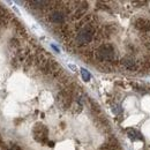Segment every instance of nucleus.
Instances as JSON below:
<instances>
[{
	"mask_svg": "<svg viewBox=\"0 0 150 150\" xmlns=\"http://www.w3.org/2000/svg\"><path fill=\"white\" fill-rule=\"evenodd\" d=\"M33 134H34V139L39 142V143H42V144H44V143H46L47 142V139H49V129H47V127L46 126H44V125H36L35 127H34V131H33Z\"/></svg>",
	"mask_w": 150,
	"mask_h": 150,
	"instance_id": "20e7f679",
	"label": "nucleus"
},
{
	"mask_svg": "<svg viewBox=\"0 0 150 150\" xmlns=\"http://www.w3.org/2000/svg\"><path fill=\"white\" fill-rule=\"evenodd\" d=\"M95 59L98 60L102 64H110L112 65L114 61L117 60V54L115 50L110 43H103L98 45V47L94 51Z\"/></svg>",
	"mask_w": 150,
	"mask_h": 150,
	"instance_id": "f03ea898",
	"label": "nucleus"
},
{
	"mask_svg": "<svg viewBox=\"0 0 150 150\" xmlns=\"http://www.w3.org/2000/svg\"><path fill=\"white\" fill-rule=\"evenodd\" d=\"M81 74H82V79H83L84 81H89V80H90V77H91L90 73H89L86 68H81Z\"/></svg>",
	"mask_w": 150,
	"mask_h": 150,
	"instance_id": "6e6552de",
	"label": "nucleus"
},
{
	"mask_svg": "<svg viewBox=\"0 0 150 150\" xmlns=\"http://www.w3.org/2000/svg\"><path fill=\"white\" fill-rule=\"evenodd\" d=\"M2 150H22L21 148H20L18 144H15V143H13L11 147H5Z\"/></svg>",
	"mask_w": 150,
	"mask_h": 150,
	"instance_id": "1a4fd4ad",
	"label": "nucleus"
},
{
	"mask_svg": "<svg viewBox=\"0 0 150 150\" xmlns=\"http://www.w3.org/2000/svg\"><path fill=\"white\" fill-rule=\"evenodd\" d=\"M97 30L94 23H87L81 29L76 31V35L74 37V46L76 47H83L87 46L89 43H91L96 38Z\"/></svg>",
	"mask_w": 150,
	"mask_h": 150,
	"instance_id": "f257e3e1",
	"label": "nucleus"
},
{
	"mask_svg": "<svg viewBox=\"0 0 150 150\" xmlns=\"http://www.w3.org/2000/svg\"><path fill=\"white\" fill-rule=\"evenodd\" d=\"M69 68H72V69H73L74 72H75V71H76V67H75L74 65H69Z\"/></svg>",
	"mask_w": 150,
	"mask_h": 150,
	"instance_id": "9d476101",
	"label": "nucleus"
},
{
	"mask_svg": "<svg viewBox=\"0 0 150 150\" xmlns=\"http://www.w3.org/2000/svg\"><path fill=\"white\" fill-rule=\"evenodd\" d=\"M120 64L127 69V71H131V72H135L139 69V62L133 58V57H124L121 60H120Z\"/></svg>",
	"mask_w": 150,
	"mask_h": 150,
	"instance_id": "39448f33",
	"label": "nucleus"
},
{
	"mask_svg": "<svg viewBox=\"0 0 150 150\" xmlns=\"http://www.w3.org/2000/svg\"><path fill=\"white\" fill-rule=\"evenodd\" d=\"M66 15L65 13L60 9V8H54L52 11H50L47 14H46V19L47 21L53 24V25H57V27H60L62 24L66 23Z\"/></svg>",
	"mask_w": 150,
	"mask_h": 150,
	"instance_id": "7ed1b4c3",
	"label": "nucleus"
},
{
	"mask_svg": "<svg viewBox=\"0 0 150 150\" xmlns=\"http://www.w3.org/2000/svg\"><path fill=\"white\" fill-rule=\"evenodd\" d=\"M126 132H127V135H128L131 139H133V140H143L141 133L137 132L136 129H134V128H127Z\"/></svg>",
	"mask_w": 150,
	"mask_h": 150,
	"instance_id": "0eeeda50",
	"label": "nucleus"
},
{
	"mask_svg": "<svg viewBox=\"0 0 150 150\" xmlns=\"http://www.w3.org/2000/svg\"><path fill=\"white\" fill-rule=\"evenodd\" d=\"M135 28L140 31H150V21L147 19H137L135 21Z\"/></svg>",
	"mask_w": 150,
	"mask_h": 150,
	"instance_id": "423d86ee",
	"label": "nucleus"
}]
</instances>
